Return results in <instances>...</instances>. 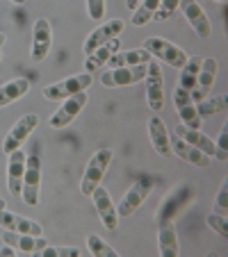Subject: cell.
<instances>
[{
	"instance_id": "obj_26",
	"label": "cell",
	"mask_w": 228,
	"mask_h": 257,
	"mask_svg": "<svg viewBox=\"0 0 228 257\" xmlns=\"http://www.w3.org/2000/svg\"><path fill=\"white\" fill-rule=\"evenodd\" d=\"M199 68H201V57H187V62L183 64V73H180V78H178V87H183L185 91L192 93V89L196 84Z\"/></svg>"
},
{
	"instance_id": "obj_32",
	"label": "cell",
	"mask_w": 228,
	"mask_h": 257,
	"mask_svg": "<svg viewBox=\"0 0 228 257\" xmlns=\"http://www.w3.org/2000/svg\"><path fill=\"white\" fill-rule=\"evenodd\" d=\"M178 5H180V0H160V7H158V12H156V19L167 21L176 10H178Z\"/></svg>"
},
{
	"instance_id": "obj_13",
	"label": "cell",
	"mask_w": 228,
	"mask_h": 257,
	"mask_svg": "<svg viewBox=\"0 0 228 257\" xmlns=\"http://www.w3.org/2000/svg\"><path fill=\"white\" fill-rule=\"evenodd\" d=\"M53 46V30L46 19H39L32 28V59L34 62H44Z\"/></svg>"
},
{
	"instance_id": "obj_31",
	"label": "cell",
	"mask_w": 228,
	"mask_h": 257,
	"mask_svg": "<svg viewBox=\"0 0 228 257\" xmlns=\"http://www.w3.org/2000/svg\"><path fill=\"white\" fill-rule=\"evenodd\" d=\"M80 252H83L80 248H68V246H64V248H50V246H46L44 250L39 252V255L41 257H68V255H71V257H78Z\"/></svg>"
},
{
	"instance_id": "obj_18",
	"label": "cell",
	"mask_w": 228,
	"mask_h": 257,
	"mask_svg": "<svg viewBox=\"0 0 228 257\" xmlns=\"http://www.w3.org/2000/svg\"><path fill=\"white\" fill-rule=\"evenodd\" d=\"M0 225L5 230H12V232H23V234H34V237H41V225L32 218H25L21 214H14V212H7L3 209L0 212Z\"/></svg>"
},
{
	"instance_id": "obj_6",
	"label": "cell",
	"mask_w": 228,
	"mask_h": 257,
	"mask_svg": "<svg viewBox=\"0 0 228 257\" xmlns=\"http://www.w3.org/2000/svg\"><path fill=\"white\" fill-rule=\"evenodd\" d=\"M87 105V93L85 91H78L73 93V96L64 98V102L59 105V109L50 116V127L53 130H62V127H66L68 123L75 121V116H78L80 112H83V107Z\"/></svg>"
},
{
	"instance_id": "obj_34",
	"label": "cell",
	"mask_w": 228,
	"mask_h": 257,
	"mask_svg": "<svg viewBox=\"0 0 228 257\" xmlns=\"http://www.w3.org/2000/svg\"><path fill=\"white\" fill-rule=\"evenodd\" d=\"M217 207L221 209V212L228 209V189L226 187H221V191H219V196H217Z\"/></svg>"
},
{
	"instance_id": "obj_33",
	"label": "cell",
	"mask_w": 228,
	"mask_h": 257,
	"mask_svg": "<svg viewBox=\"0 0 228 257\" xmlns=\"http://www.w3.org/2000/svg\"><path fill=\"white\" fill-rule=\"evenodd\" d=\"M87 10L92 21H103V16H105V0H87Z\"/></svg>"
},
{
	"instance_id": "obj_9",
	"label": "cell",
	"mask_w": 228,
	"mask_h": 257,
	"mask_svg": "<svg viewBox=\"0 0 228 257\" xmlns=\"http://www.w3.org/2000/svg\"><path fill=\"white\" fill-rule=\"evenodd\" d=\"M180 12L185 14L187 23L192 25V30L196 32L199 39H210V34H212V25H210V19L208 14L203 12V7L196 3V0H180Z\"/></svg>"
},
{
	"instance_id": "obj_21",
	"label": "cell",
	"mask_w": 228,
	"mask_h": 257,
	"mask_svg": "<svg viewBox=\"0 0 228 257\" xmlns=\"http://www.w3.org/2000/svg\"><path fill=\"white\" fill-rule=\"evenodd\" d=\"M176 135H178L180 139H185L187 144H192L194 148H199L201 153H205L208 157L217 155V146H214V141L210 139V137H205L201 130H192V127H187V125L180 123V125L176 127Z\"/></svg>"
},
{
	"instance_id": "obj_3",
	"label": "cell",
	"mask_w": 228,
	"mask_h": 257,
	"mask_svg": "<svg viewBox=\"0 0 228 257\" xmlns=\"http://www.w3.org/2000/svg\"><path fill=\"white\" fill-rule=\"evenodd\" d=\"M146 98H148L150 112H160L165 105V78L160 71V62L150 57V62L146 64Z\"/></svg>"
},
{
	"instance_id": "obj_29",
	"label": "cell",
	"mask_w": 228,
	"mask_h": 257,
	"mask_svg": "<svg viewBox=\"0 0 228 257\" xmlns=\"http://www.w3.org/2000/svg\"><path fill=\"white\" fill-rule=\"evenodd\" d=\"M87 248H89V252H92L94 257H117V255H119V252L114 250L112 246H107V243L103 241L98 234H89Z\"/></svg>"
},
{
	"instance_id": "obj_11",
	"label": "cell",
	"mask_w": 228,
	"mask_h": 257,
	"mask_svg": "<svg viewBox=\"0 0 228 257\" xmlns=\"http://www.w3.org/2000/svg\"><path fill=\"white\" fill-rule=\"evenodd\" d=\"M150 189H153V185H150L148 180H137L135 185H130V189L123 194L121 203H119V207H117V214L123 216V218L130 216V214H135L137 209L141 207V203L148 198Z\"/></svg>"
},
{
	"instance_id": "obj_16",
	"label": "cell",
	"mask_w": 228,
	"mask_h": 257,
	"mask_svg": "<svg viewBox=\"0 0 228 257\" xmlns=\"http://www.w3.org/2000/svg\"><path fill=\"white\" fill-rule=\"evenodd\" d=\"M169 144H171V153H176L180 160L189 162V164L205 169V166H210V162H212V157H208L205 153H201L199 148H194L192 144H187L185 139H180L176 132H174V137H169Z\"/></svg>"
},
{
	"instance_id": "obj_27",
	"label": "cell",
	"mask_w": 228,
	"mask_h": 257,
	"mask_svg": "<svg viewBox=\"0 0 228 257\" xmlns=\"http://www.w3.org/2000/svg\"><path fill=\"white\" fill-rule=\"evenodd\" d=\"M158 7H160V0H141L137 5V10H132V25H137V28L146 25L156 16Z\"/></svg>"
},
{
	"instance_id": "obj_14",
	"label": "cell",
	"mask_w": 228,
	"mask_h": 257,
	"mask_svg": "<svg viewBox=\"0 0 228 257\" xmlns=\"http://www.w3.org/2000/svg\"><path fill=\"white\" fill-rule=\"evenodd\" d=\"M92 198H94V205H96V212H98V216H101L103 225H105L107 230H117L119 214H117V207H114V203H112L110 194L105 191V187L98 185L96 189L92 191Z\"/></svg>"
},
{
	"instance_id": "obj_15",
	"label": "cell",
	"mask_w": 228,
	"mask_h": 257,
	"mask_svg": "<svg viewBox=\"0 0 228 257\" xmlns=\"http://www.w3.org/2000/svg\"><path fill=\"white\" fill-rule=\"evenodd\" d=\"M3 239H5V243L14 246L16 252H23V255H39V252L48 246V243H46V239H41V237H34V234H23V232H12V230H5Z\"/></svg>"
},
{
	"instance_id": "obj_2",
	"label": "cell",
	"mask_w": 228,
	"mask_h": 257,
	"mask_svg": "<svg viewBox=\"0 0 228 257\" xmlns=\"http://www.w3.org/2000/svg\"><path fill=\"white\" fill-rule=\"evenodd\" d=\"M144 50H148L150 57L160 59V62H167L174 68H183V64L187 62V53L178 46H174L171 41L160 39V37H148L144 41Z\"/></svg>"
},
{
	"instance_id": "obj_24",
	"label": "cell",
	"mask_w": 228,
	"mask_h": 257,
	"mask_svg": "<svg viewBox=\"0 0 228 257\" xmlns=\"http://www.w3.org/2000/svg\"><path fill=\"white\" fill-rule=\"evenodd\" d=\"M158 248H160L162 257H178V234H176V225L171 221H165L158 234Z\"/></svg>"
},
{
	"instance_id": "obj_1",
	"label": "cell",
	"mask_w": 228,
	"mask_h": 257,
	"mask_svg": "<svg viewBox=\"0 0 228 257\" xmlns=\"http://www.w3.org/2000/svg\"><path fill=\"white\" fill-rule=\"evenodd\" d=\"M110 162H112V151H110V148H103V151H98L96 155L89 160L87 169H85L83 180H80V191H83L85 196H92V191L103 182V178H105V173H107V166H110Z\"/></svg>"
},
{
	"instance_id": "obj_41",
	"label": "cell",
	"mask_w": 228,
	"mask_h": 257,
	"mask_svg": "<svg viewBox=\"0 0 228 257\" xmlns=\"http://www.w3.org/2000/svg\"><path fill=\"white\" fill-rule=\"evenodd\" d=\"M0 59H3V55H0Z\"/></svg>"
},
{
	"instance_id": "obj_25",
	"label": "cell",
	"mask_w": 228,
	"mask_h": 257,
	"mask_svg": "<svg viewBox=\"0 0 228 257\" xmlns=\"http://www.w3.org/2000/svg\"><path fill=\"white\" fill-rule=\"evenodd\" d=\"M28 89H30V82L25 78H16V80H12V82L3 84V87H0V107L10 105V102H14V100H21V98L28 93Z\"/></svg>"
},
{
	"instance_id": "obj_4",
	"label": "cell",
	"mask_w": 228,
	"mask_h": 257,
	"mask_svg": "<svg viewBox=\"0 0 228 257\" xmlns=\"http://www.w3.org/2000/svg\"><path fill=\"white\" fill-rule=\"evenodd\" d=\"M39 187H41V160L39 155L25 157V173H23V200L25 205L34 207L39 203Z\"/></svg>"
},
{
	"instance_id": "obj_20",
	"label": "cell",
	"mask_w": 228,
	"mask_h": 257,
	"mask_svg": "<svg viewBox=\"0 0 228 257\" xmlns=\"http://www.w3.org/2000/svg\"><path fill=\"white\" fill-rule=\"evenodd\" d=\"M121 48V41L114 37V39H110L107 44H103V46H98L94 53H89L87 57H85V71L87 73H96L98 68H103L107 64V59L112 57V55L117 53V50Z\"/></svg>"
},
{
	"instance_id": "obj_39",
	"label": "cell",
	"mask_w": 228,
	"mask_h": 257,
	"mask_svg": "<svg viewBox=\"0 0 228 257\" xmlns=\"http://www.w3.org/2000/svg\"><path fill=\"white\" fill-rule=\"evenodd\" d=\"M5 205H7V203H5V200H3V198H0V212L5 209Z\"/></svg>"
},
{
	"instance_id": "obj_35",
	"label": "cell",
	"mask_w": 228,
	"mask_h": 257,
	"mask_svg": "<svg viewBox=\"0 0 228 257\" xmlns=\"http://www.w3.org/2000/svg\"><path fill=\"white\" fill-rule=\"evenodd\" d=\"M0 257H16V248L7 243L5 248H0Z\"/></svg>"
},
{
	"instance_id": "obj_38",
	"label": "cell",
	"mask_w": 228,
	"mask_h": 257,
	"mask_svg": "<svg viewBox=\"0 0 228 257\" xmlns=\"http://www.w3.org/2000/svg\"><path fill=\"white\" fill-rule=\"evenodd\" d=\"M5 41H7V37H5V34H3V32H0V46L5 44Z\"/></svg>"
},
{
	"instance_id": "obj_10",
	"label": "cell",
	"mask_w": 228,
	"mask_h": 257,
	"mask_svg": "<svg viewBox=\"0 0 228 257\" xmlns=\"http://www.w3.org/2000/svg\"><path fill=\"white\" fill-rule=\"evenodd\" d=\"M174 105L183 125L192 127V130H201V116L196 112V102L192 100V93L185 91L178 84H176V91H174Z\"/></svg>"
},
{
	"instance_id": "obj_17",
	"label": "cell",
	"mask_w": 228,
	"mask_h": 257,
	"mask_svg": "<svg viewBox=\"0 0 228 257\" xmlns=\"http://www.w3.org/2000/svg\"><path fill=\"white\" fill-rule=\"evenodd\" d=\"M121 32H123V21H107L105 25L96 28V30H94V32L87 37V41H85V46H83L85 55L94 53L98 46L107 44V41L114 39V37H119Z\"/></svg>"
},
{
	"instance_id": "obj_30",
	"label": "cell",
	"mask_w": 228,
	"mask_h": 257,
	"mask_svg": "<svg viewBox=\"0 0 228 257\" xmlns=\"http://www.w3.org/2000/svg\"><path fill=\"white\" fill-rule=\"evenodd\" d=\"M208 225L219 234V237H223V239L228 237V221H226V216H223V214H210V216H208Z\"/></svg>"
},
{
	"instance_id": "obj_8",
	"label": "cell",
	"mask_w": 228,
	"mask_h": 257,
	"mask_svg": "<svg viewBox=\"0 0 228 257\" xmlns=\"http://www.w3.org/2000/svg\"><path fill=\"white\" fill-rule=\"evenodd\" d=\"M37 125H39V116H37V114H25V116H21L19 121L14 123V127L10 130V135L5 137V141H3V151H5L7 155L19 151Z\"/></svg>"
},
{
	"instance_id": "obj_28",
	"label": "cell",
	"mask_w": 228,
	"mask_h": 257,
	"mask_svg": "<svg viewBox=\"0 0 228 257\" xmlns=\"http://www.w3.org/2000/svg\"><path fill=\"white\" fill-rule=\"evenodd\" d=\"M196 112H199L201 118L226 112V96H208V98H203V100H199V105H196Z\"/></svg>"
},
{
	"instance_id": "obj_37",
	"label": "cell",
	"mask_w": 228,
	"mask_h": 257,
	"mask_svg": "<svg viewBox=\"0 0 228 257\" xmlns=\"http://www.w3.org/2000/svg\"><path fill=\"white\" fill-rule=\"evenodd\" d=\"M12 3H14V5H25L28 0H12Z\"/></svg>"
},
{
	"instance_id": "obj_19",
	"label": "cell",
	"mask_w": 228,
	"mask_h": 257,
	"mask_svg": "<svg viewBox=\"0 0 228 257\" xmlns=\"http://www.w3.org/2000/svg\"><path fill=\"white\" fill-rule=\"evenodd\" d=\"M25 153L14 151L10 153V164H7V189L12 196H19L23 189V173H25Z\"/></svg>"
},
{
	"instance_id": "obj_40",
	"label": "cell",
	"mask_w": 228,
	"mask_h": 257,
	"mask_svg": "<svg viewBox=\"0 0 228 257\" xmlns=\"http://www.w3.org/2000/svg\"><path fill=\"white\" fill-rule=\"evenodd\" d=\"M214 3H228V0H214Z\"/></svg>"
},
{
	"instance_id": "obj_23",
	"label": "cell",
	"mask_w": 228,
	"mask_h": 257,
	"mask_svg": "<svg viewBox=\"0 0 228 257\" xmlns=\"http://www.w3.org/2000/svg\"><path fill=\"white\" fill-rule=\"evenodd\" d=\"M150 62V53L144 48H135V50H117L107 59L110 68H119V66H137V64H148Z\"/></svg>"
},
{
	"instance_id": "obj_22",
	"label": "cell",
	"mask_w": 228,
	"mask_h": 257,
	"mask_svg": "<svg viewBox=\"0 0 228 257\" xmlns=\"http://www.w3.org/2000/svg\"><path fill=\"white\" fill-rule=\"evenodd\" d=\"M148 135H150V144L156 148L158 155H169L171 153V144H169V132L167 125L160 116H150L148 118Z\"/></svg>"
},
{
	"instance_id": "obj_5",
	"label": "cell",
	"mask_w": 228,
	"mask_h": 257,
	"mask_svg": "<svg viewBox=\"0 0 228 257\" xmlns=\"http://www.w3.org/2000/svg\"><path fill=\"white\" fill-rule=\"evenodd\" d=\"M92 73H80V75H71V78L66 80H59V82L55 84H48V87L44 89V96L48 98V100H64V98L73 96V93L78 91H85V89H89V84H92Z\"/></svg>"
},
{
	"instance_id": "obj_36",
	"label": "cell",
	"mask_w": 228,
	"mask_h": 257,
	"mask_svg": "<svg viewBox=\"0 0 228 257\" xmlns=\"http://www.w3.org/2000/svg\"><path fill=\"white\" fill-rule=\"evenodd\" d=\"M139 3H141V0H128L126 5L130 7V10H137V5H139Z\"/></svg>"
},
{
	"instance_id": "obj_7",
	"label": "cell",
	"mask_w": 228,
	"mask_h": 257,
	"mask_svg": "<svg viewBox=\"0 0 228 257\" xmlns=\"http://www.w3.org/2000/svg\"><path fill=\"white\" fill-rule=\"evenodd\" d=\"M146 75V64H137V66H119L110 68L101 75L103 87H128V84L141 82Z\"/></svg>"
},
{
	"instance_id": "obj_12",
	"label": "cell",
	"mask_w": 228,
	"mask_h": 257,
	"mask_svg": "<svg viewBox=\"0 0 228 257\" xmlns=\"http://www.w3.org/2000/svg\"><path fill=\"white\" fill-rule=\"evenodd\" d=\"M217 71H219V62L214 57L201 59V68H199V75H196V84H194V89H192V100L194 102L208 98V93L212 91L214 80H217Z\"/></svg>"
}]
</instances>
